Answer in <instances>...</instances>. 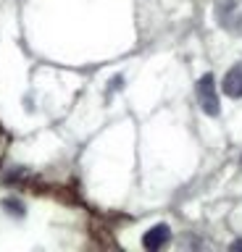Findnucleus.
Returning a JSON list of instances; mask_svg holds the SVG:
<instances>
[{
    "instance_id": "nucleus-5",
    "label": "nucleus",
    "mask_w": 242,
    "mask_h": 252,
    "mask_svg": "<svg viewBox=\"0 0 242 252\" xmlns=\"http://www.w3.org/2000/svg\"><path fill=\"white\" fill-rule=\"evenodd\" d=\"M5 208H11V213H16V216H21V213H24V208H21L16 200H5Z\"/></svg>"
},
{
    "instance_id": "nucleus-2",
    "label": "nucleus",
    "mask_w": 242,
    "mask_h": 252,
    "mask_svg": "<svg viewBox=\"0 0 242 252\" xmlns=\"http://www.w3.org/2000/svg\"><path fill=\"white\" fill-rule=\"evenodd\" d=\"M169 239H171V228H169L166 223H158V226H153L150 231H145V236H142V247L150 250V252H155V250H161Z\"/></svg>"
},
{
    "instance_id": "nucleus-4",
    "label": "nucleus",
    "mask_w": 242,
    "mask_h": 252,
    "mask_svg": "<svg viewBox=\"0 0 242 252\" xmlns=\"http://www.w3.org/2000/svg\"><path fill=\"white\" fill-rule=\"evenodd\" d=\"M5 150H8V131H5V126L0 124V160L5 158Z\"/></svg>"
},
{
    "instance_id": "nucleus-1",
    "label": "nucleus",
    "mask_w": 242,
    "mask_h": 252,
    "mask_svg": "<svg viewBox=\"0 0 242 252\" xmlns=\"http://www.w3.org/2000/svg\"><path fill=\"white\" fill-rule=\"evenodd\" d=\"M198 102H200V108L206 110L208 116H218V110H221V105H218L216 82H213L210 74L200 76V82H198Z\"/></svg>"
},
{
    "instance_id": "nucleus-3",
    "label": "nucleus",
    "mask_w": 242,
    "mask_h": 252,
    "mask_svg": "<svg viewBox=\"0 0 242 252\" xmlns=\"http://www.w3.org/2000/svg\"><path fill=\"white\" fill-rule=\"evenodd\" d=\"M224 92L229 97H242V63L229 68V74L224 76Z\"/></svg>"
}]
</instances>
